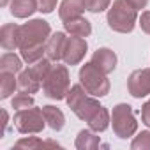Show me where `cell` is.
Wrapping results in <instances>:
<instances>
[{
    "instance_id": "obj_29",
    "label": "cell",
    "mask_w": 150,
    "mask_h": 150,
    "mask_svg": "<svg viewBox=\"0 0 150 150\" xmlns=\"http://www.w3.org/2000/svg\"><path fill=\"white\" fill-rule=\"evenodd\" d=\"M141 122L146 127H150V99L141 106Z\"/></svg>"
},
{
    "instance_id": "obj_16",
    "label": "cell",
    "mask_w": 150,
    "mask_h": 150,
    "mask_svg": "<svg viewBox=\"0 0 150 150\" xmlns=\"http://www.w3.org/2000/svg\"><path fill=\"white\" fill-rule=\"evenodd\" d=\"M11 14L18 20H25L30 18L37 9V0H11Z\"/></svg>"
},
{
    "instance_id": "obj_10",
    "label": "cell",
    "mask_w": 150,
    "mask_h": 150,
    "mask_svg": "<svg viewBox=\"0 0 150 150\" xmlns=\"http://www.w3.org/2000/svg\"><path fill=\"white\" fill-rule=\"evenodd\" d=\"M90 62H92L99 71H103L104 74H111V72L115 71V67H117L118 58H117V53H115L113 50H110V48H97V50L94 51Z\"/></svg>"
},
{
    "instance_id": "obj_8",
    "label": "cell",
    "mask_w": 150,
    "mask_h": 150,
    "mask_svg": "<svg viewBox=\"0 0 150 150\" xmlns=\"http://www.w3.org/2000/svg\"><path fill=\"white\" fill-rule=\"evenodd\" d=\"M127 90L134 99L150 96V67L136 69L127 78Z\"/></svg>"
},
{
    "instance_id": "obj_7",
    "label": "cell",
    "mask_w": 150,
    "mask_h": 150,
    "mask_svg": "<svg viewBox=\"0 0 150 150\" xmlns=\"http://www.w3.org/2000/svg\"><path fill=\"white\" fill-rule=\"evenodd\" d=\"M13 122H14L16 131L21 134H39V132H42V129L46 125L42 108H35V106L18 110L13 117Z\"/></svg>"
},
{
    "instance_id": "obj_5",
    "label": "cell",
    "mask_w": 150,
    "mask_h": 150,
    "mask_svg": "<svg viewBox=\"0 0 150 150\" xmlns=\"http://www.w3.org/2000/svg\"><path fill=\"white\" fill-rule=\"evenodd\" d=\"M51 35V27L46 20L35 18L21 25L20 34V50L25 48H41L46 46V41Z\"/></svg>"
},
{
    "instance_id": "obj_6",
    "label": "cell",
    "mask_w": 150,
    "mask_h": 150,
    "mask_svg": "<svg viewBox=\"0 0 150 150\" xmlns=\"http://www.w3.org/2000/svg\"><path fill=\"white\" fill-rule=\"evenodd\" d=\"M111 125H113L115 136H118L120 139H127V138L134 136L138 131V120L134 117L132 106H129L127 103H120V104L113 106Z\"/></svg>"
},
{
    "instance_id": "obj_2",
    "label": "cell",
    "mask_w": 150,
    "mask_h": 150,
    "mask_svg": "<svg viewBox=\"0 0 150 150\" xmlns=\"http://www.w3.org/2000/svg\"><path fill=\"white\" fill-rule=\"evenodd\" d=\"M108 27L118 34H131L138 23V9H134L127 0H113L106 14Z\"/></svg>"
},
{
    "instance_id": "obj_15",
    "label": "cell",
    "mask_w": 150,
    "mask_h": 150,
    "mask_svg": "<svg viewBox=\"0 0 150 150\" xmlns=\"http://www.w3.org/2000/svg\"><path fill=\"white\" fill-rule=\"evenodd\" d=\"M64 28H65L67 34L78 35V37H88L92 34V23L87 18H83V16H78V18L64 21Z\"/></svg>"
},
{
    "instance_id": "obj_1",
    "label": "cell",
    "mask_w": 150,
    "mask_h": 150,
    "mask_svg": "<svg viewBox=\"0 0 150 150\" xmlns=\"http://www.w3.org/2000/svg\"><path fill=\"white\" fill-rule=\"evenodd\" d=\"M65 103L80 120H85L88 124V129H92L96 132H104L110 127L111 113L108 111L106 106H103L97 101V97L90 96L83 88L81 83L71 85L67 97H65Z\"/></svg>"
},
{
    "instance_id": "obj_13",
    "label": "cell",
    "mask_w": 150,
    "mask_h": 150,
    "mask_svg": "<svg viewBox=\"0 0 150 150\" xmlns=\"http://www.w3.org/2000/svg\"><path fill=\"white\" fill-rule=\"evenodd\" d=\"M65 42H67V35L64 32H55L50 35V39L46 41V57L51 62H60L64 57V50H65Z\"/></svg>"
},
{
    "instance_id": "obj_4",
    "label": "cell",
    "mask_w": 150,
    "mask_h": 150,
    "mask_svg": "<svg viewBox=\"0 0 150 150\" xmlns=\"http://www.w3.org/2000/svg\"><path fill=\"white\" fill-rule=\"evenodd\" d=\"M78 78H80V83L83 85V88L94 96V97H104L110 94V80H108V74H104L103 71H99L92 62L85 64L80 67V72H78Z\"/></svg>"
},
{
    "instance_id": "obj_20",
    "label": "cell",
    "mask_w": 150,
    "mask_h": 150,
    "mask_svg": "<svg viewBox=\"0 0 150 150\" xmlns=\"http://www.w3.org/2000/svg\"><path fill=\"white\" fill-rule=\"evenodd\" d=\"M18 90V78L13 72H0V99H9Z\"/></svg>"
},
{
    "instance_id": "obj_21",
    "label": "cell",
    "mask_w": 150,
    "mask_h": 150,
    "mask_svg": "<svg viewBox=\"0 0 150 150\" xmlns=\"http://www.w3.org/2000/svg\"><path fill=\"white\" fill-rule=\"evenodd\" d=\"M42 145L60 146L57 141H51V139L42 141V139H41V138H37V136H28V138H21V139H18V141L14 143V148H27V150H32V148H39V146H42Z\"/></svg>"
},
{
    "instance_id": "obj_24",
    "label": "cell",
    "mask_w": 150,
    "mask_h": 150,
    "mask_svg": "<svg viewBox=\"0 0 150 150\" xmlns=\"http://www.w3.org/2000/svg\"><path fill=\"white\" fill-rule=\"evenodd\" d=\"M132 150H150V131H141L131 141Z\"/></svg>"
},
{
    "instance_id": "obj_14",
    "label": "cell",
    "mask_w": 150,
    "mask_h": 150,
    "mask_svg": "<svg viewBox=\"0 0 150 150\" xmlns=\"http://www.w3.org/2000/svg\"><path fill=\"white\" fill-rule=\"evenodd\" d=\"M83 11H87L83 0H62L60 9H58V16L62 21H67V20L81 16Z\"/></svg>"
},
{
    "instance_id": "obj_23",
    "label": "cell",
    "mask_w": 150,
    "mask_h": 150,
    "mask_svg": "<svg viewBox=\"0 0 150 150\" xmlns=\"http://www.w3.org/2000/svg\"><path fill=\"white\" fill-rule=\"evenodd\" d=\"M11 106H13L14 110H25V108L35 106V101H34V97H32L30 94H21V92H18V94L13 97Z\"/></svg>"
},
{
    "instance_id": "obj_12",
    "label": "cell",
    "mask_w": 150,
    "mask_h": 150,
    "mask_svg": "<svg viewBox=\"0 0 150 150\" xmlns=\"http://www.w3.org/2000/svg\"><path fill=\"white\" fill-rule=\"evenodd\" d=\"M41 87H42V81L34 72L32 67H27L18 74V92L32 96V94H37L41 90Z\"/></svg>"
},
{
    "instance_id": "obj_18",
    "label": "cell",
    "mask_w": 150,
    "mask_h": 150,
    "mask_svg": "<svg viewBox=\"0 0 150 150\" xmlns=\"http://www.w3.org/2000/svg\"><path fill=\"white\" fill-rule=\"evenodd\" d=\"M74 146L78 150H96L101 146V138L96 134V131L92 129H83L78 132L76 141H74Z\"/></svg>"
},
{
    "instance_id": "obj_26",
    "label": "cell",
    "mask_w": 150,
    "mask_h": 150,
    "mask_svg": "<svg viewBox=\"0 0 150 150\" xmlns=\"http://www.w3.org/2000/svg\"><path fill=\"white\" fill-rule=\"evenodd\" d=\"M85 2V7L88 13H94V14H99L106 9H110L111 6V0H83Z\"/></svg>"
},
{
    "instance_id": "obj_31",
    "label": "cell",
    "mask_w": 150,
    "mask_h": 150,
    "mask_svg": "<svg viewBox=\"0 0 150 150\" xmlns=\"http://www.w3.org/2000/svg\"><path fill=\"white\" fill-rule=\"evenodd\" d=\"M0 6H2V7H7V6H9V0H0Z\"/></svg>"
},
{
    "instance_id": "obj_11",
    "label": "cell",
    "mask_w": 150,
    "mask_h": 150,
    "mask_svg": "<svg viewBox=\"0 0 150 150\" xmlns=\"http://www.w3.org/2000/svg\"><path fill=\"white\" fill-rule=\"evenodd\" d=\"M20 34H21V25L16 23L2 25V28H0V46L6 51L20 50Z\"/></svg>"
},
{
    "instance_id": "obj_22",
    "label": "cell",
    "mask_w": 150,
    "mask_h": 150,
    "mask_svg": "<svg viewBox=\"0 0 150 150\" xmlns=\"http://www.w3.org/2000/svg\"><path fill=\"white\" fill-rule=\"evenodd\" d=\"M20 53H21L23 62H27L28 65H32L37 60H41V58L46 57V46H41V48H25V50H20Z\"/></svg>"
},
{
    "instance_id": "obj_28",
    "label": "cell",
    "mask_w": 150,
    "mask_h": 150,
    "mask_svg": "<svg viewBox=\"0 0 150 150\" xmlns=\"http://www.w3.org/2000/svg\"><path fill=\"white\" fill-rule=\"evenodd\" d=\"M138 23H139L141 30L146 35H150V11H143L141 16H139V20H138Z\"/></svg>"
},
{
    "instance_id": "obj_19",
    "label": "cell",
    "mask_w": 150,
    "mask_h": 150,
    "mask_svg": "<svg viewBox=\"0 0 150 150\" xmlns=\"http://www.w3.org/2000/svg\"><path fill=\"white\" fill-rule=\"evenodd\" d=\"M21 71H23V58L21 57H18L13 51H7V53L2 55V58H0V72L18 74Z\"/></svg>"
},
{
    "instance_id": "obj_30",
    "label": "cell",
    "mask_w": 150,
    "mask_h": 150,
    "mask_svg": "<svg viewBox=\"0 0 150 150\" xmlns=\"http://www.w3.org/2000/svg\"><path fill=\"white\" fill-rule=\"evenodd\" d=\"M127 2H129L134 9H138V11H139V9H145V7L148 6V0H127Z\"/></svg>"
},
{
    "instance_id": "obj_17",
    "label": "cell",
    "mask_w": 150,
    "mask_h": 150,
    "mask_svg": "<svg viewBox=\"0 0 150 150\" xmlns=\"http://www.w3.org/2000/svg\"><path fill=\"white\" fill-rule=\"evenodd\" d=\"M42 115H44L46 125L50 129H53V131H62L64 129V125H65V115H64V111L60 108L51 106V104L42 106Z\"/></svg>"
},
{
    "instance_id": "obj_27",
    "label": "cell",
    "mask_w": 150,
    "mask_h": 150,
    "mask_svg": "<svg viewBox=\"0 0 150 150\" xmlns=\"http://www.w3.org/2000/svg\"><path fill=\"white\" fill-rule=\"evenodd\" d=\"M57 2H58V0H37V9L42 14H50V13L55 11Z\"/></svg>"
},
{
    "instance_id": "obj_9",
    "label": "cell",
    "mask_w": 150,
    "mask_h": 150,
    "mask_svg": "<svg viewBox=\"0 0 150 150\" xmlns=\"http://www.w3.org/2000/svg\"><path fill=\"white\" fill-rule=\"evenodd\" d=\"M88 50V44H87V39L85 37H78V35H71L67 37V42H65V50H64V64L65 65H78L83 58H85V53Z\"/></svg>"
},
{
    "instance_id": "obj_25",
    "label": "cell",
    "mask_w": 150,
    "mask_h": 150,
    "mask_svg": "<svg viewBox=\"0 0 150 150\" xmlns=\"http://www.w3.org/2000/svg\"><path fill=\"white\" fill-rule=\"evenodd\" d=\"M32 69H34V72L37 74V76L41 78V81L46 78V74L50 72V69L53 67V64H51V60L48 58V57H44V58H41V60H37L35 64H32L30 65Z\"/></svg>"
},
{
    "instance_id": "obj_3",
    "label": "cell",
    "mask_w": 150,
    "mask_h": 150,
    "mask_svg": "<svg viewBox=\"0 0 150 150\" xmlns=\"http://www.w3.org/2000/svg\"><path fill=\"white\" fill-rule=\"evenodd\" d=\"M71 88V76L67 65H62L57 62L46 74V78L42 80V94L48 99L53 101H62L67 97V92Z\"/></svg>"
}]
</instances>
